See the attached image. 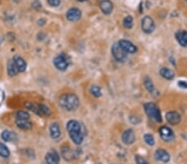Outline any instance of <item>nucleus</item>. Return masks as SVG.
Returning a JSON list of instances; mask_svg holds the SVG:
<instances>
[{
	"label": "nucleus",
	"instance_id": "nucleus-3",
	"mask_svg": "<svg viewBox=\"0 0 187 164\" xmlns=\"http://www.w3.org/2000/svg\"><path fill=\"white\" fill-rule=\"evenodd\" d=\"M144 109L146 114L148 115L150 119L157 122V123H161L162 122V118H161V111L159 108L155 105L154 103L149 102L147 103L144 105Z\"/></svg>",
	"mask_w": 187,
	"mask_h": 164
},
{
	"label": "nucleus",
	"instance_id": "nucleus-5",
	"mask_svg": "<svg viewBox=\"0 0 187 164\" xmlns=\"http://www.w3.org/2000/svg\"><path fill=\"white\" fill-rule=\"evenodd\" d=\"M53 63H54L55 67L57 70L62 71V72L67 70V68L68 67L69 65L68 59H67V57L65 55H59V56H57L54 59V61H53Z\"/></svg>",
	"mask_w": 187,
	"mask_h": 164
},
{
	"label": "nucleus",
	"instance_id": "nucleus-29",
	"mask_svg": "<svg viewBox=\"0 0 187 164\" xmlns=\"http://www.w3.org/2000/svg\"><path fill=\"white\" fill-rule=\"evenodd\" d=\"M144 140L145 142L150 146H153L155 144V139L154 137L150 134V133H147L144 135Z\"/></svg>",
	"mask_w": 187,
	"mask_h": 164
},
{
	"label": "nucleus",
	"instance_id": "nucleus-20",
	"mask_svg": "<svg viewBox=\"0 0 187 164\" xmlns=\"http://www.w3.org/2000/svg\"><path fill=\"white\" fill-rule=\"evenodd\" d=\"M19 71L17 67L16 64L13 60H11L8 63V73L10 76H15L17 74L19 73Z\"/></svg>",
	"mask_w": 187,
	"mask_h": 164
},
{
	"label": "nucleus",
	"instance_id": "nucleus-12",
	"mask_svg": "<svg viewBox=\"0 0 187 164\" xmlns=\"http://www.w3.org/2000/svg\"><path fill=\"white\" fill-rule=\"evenodd\" d=\"M155 158L160 162H168L171 157H170V155L166 150L160 148V149L156 150V152H155Z\"/></svg>",
	"mask_w": 187,
	"mask_h": 164
},
{
	"label": "nucleus",
	"instance_id": "nucleus-27",
	"mask_svg": "<svg viewBox=\"0 0 187 164\" xmlns=\"http://www.w3.org/2000/svg\"><path fill=\"white\" fill-rule=\"evenodd\" d=\"M123 25L126 28L131 29L133 25V19L131 16H126L123 20Z\"/></svg>",
	"mask_w": 187,
	"mask_h": 164
},
{
	"label": "nucleus",
	"instance_id": "nucleus-1",
	"mask_svg": "<svg viewBox=\"0 0 187 164\" xmlns=\"http://www.w3.org/2000/svg\"><path fill=\"white\" fill-rule=\"evenodd\" d=\"M67 129L70 138L75 144L79 145L83 143L84 139V134L79 122L77 120H70L67 124Z\"/></svg>",
	"mask_w": 187,
	"mask_h": 164
},
{
	"label": "nucleus",
	"instance_id": "nucleus-8",
	"mask_svg": "<svg viewBox=\"0 0 187 164\" xmlns=\"http://www.w3.org/2000/svg\"><path fill=\"white\" fill-rule=\"evenodd\" d=\"M66 17L67 20L71 22H76L82 17V12L77 7H72L67 12Z\"/></svg>",
	"mask_w": 187,
	"mask_h": 164
},
{
	"label": "nucleus",
	"instance_id": "nucleus-33",
	"mask_svg": "<svg viewBox=\"0 0 187 164\" xmlns=\"http://www.w3.org/2000/svg\"><path fill=\"white\" fill-rule=\"evenodd\" d=\"M178 86L181 89H187V81H178Z\"/></svg>",
	"mask_w": 187,
	"mask_h": 164
},
{
	"label": "nucleus",
	"instance_id": "nucleus-9",
	"mask_svg": "<svg viewBox=\"0 0 187 164\" xmlns=\"http://www.w3.org/2000/svg\"><path fill=\"white\" fill-rule=\"evenodd\" d=\"M118 43L126 53H135L137 51L136 47L133 43L131 42L130 41L121 40L119 41Z\"/></svg>",
	"mask_w": 187,
	"mask_h": 164
},
{
	"label": "nucleus",
	"instance_id": "nucleus-31",
	"mask_svg": "<svg viewBox=\"0 0 187 164\" xmlns=\"http://www.w3.org/2000/svg\"><path fill=\"white\" fill-rule=\"evenodd\" d=\"M47 2L52 7H57L61 3V1L60 0H47Z\"/></svg>",
	"mask_w": 187,
	"mask_h": 164
},
{
	"label": "nucleus",
	"instance_id": "nucleus-35",
	"mask_svg": "<svg viewBox=\"0 0 187 164\" xmlns=\"http://www.w3.org/2000/svg\"><path fill=\"white\" fill-rule=\"evenodd\" d=\"M13 2H20L22 1V0H12Z\"/></svg>",
	"mask_w": 187,
	"mask_h": 164
},
{
	"label": "nucleus",
	"instance_id": "nucleus-7",
	"mask_svg": "<svg viewBox=\"0 0 187 164\" xmlns=\"http://www.w3.org/2000/svg\"><path fill=\"white\" fill-rule=\"evenodd\" d=\"M159 133H160V135H161V138L163 139L164 141L166 142H171L174 139L175 136H174V133L173 131L171 130V128H168L166 126L161 127L159 130Z\"/></svg>",
	"mask_w": 187,
	"mask_h": 164
},
{
	"label": "nucleus",
	"instance_id": "nucleus-2",
	"mask_svg": "<svg viewBox=\"0 0 187 164\" xmlns=\"http://www.w3.org/2000/svg\"><path fill=\"white\" fill-rule=\"evenodd\" d=\"M59 105L62 109L67 111L76 110L79 106V100L76 95L73 94H65L59 98Z\"/></svg>",
	"mask_w": 187,
	"mask_h": 164
},
{
	"label": "nucleus",
	"instance_id": "nucleus-4",
	"mask_svg": "<svg viewBox=\"0 0 187 164\" xmlns=\"http://www.w3.org/2000/svg\"><path fill=\"white\" fill-rule=\"evenodd\" d=\"M111 53H112L114 58L119 62H125L127 58V53L122 49V47L119 45L118 42L113 44L112 47H111Z\"/></svg>",
	"mask_w": 187,
	"mask_h": 164
},
{
	"label": "nucleus",
	"instance_id": "nucleus-21",
	"mask_svg": "<svg viewBox=\"0 0 187 164\" xmlns=\"http://www.w3.org/2000/svg\"><path fill=\"white\" fill-rule=\"evenodd\" d=\"M3 140H4L5 142H11V141L16 140V134L14 133H13L9 130H4L1 134Z\"/></svg>",
	"mask_w": 187,
	"mask_h": 164
},
{
	"label": "nucleus",
	"instance_id": "nucleus-11",
	"mask_svg": "<svg viewBox=\"0 0 187 164\" xmlns=\"http://www.w3.org/2000/svg\"><path fill=\"white\" fill-rule=\"evenodd\" d=\"M122 142H123L125 144H131L135 142L136 137H135V133L133 132L132 129H127V130H126L125 132L122 134Z\"/></svg>",
	"mask_w": 187,
	"mask_h": 164
},
{
	"label": "nucleus",
	"instance_id": "nucleus-16",
	"mask_svg": "<svg viewBox=\"0 0 187 164\" xmlns=\"http://www.w3.org/2000/svg\"><path fill=\"white\" fill-rule=\"evenodd\" d=\"M176 40L182 47H187V32L179 31L175 34Z\"/></svg>",
	"mask_w": 187,
	"mask_h": 164
},
{
	"label": "nucleus",
	"instance_id": "nucleus-19",
	"mask_svg": "<svg viewBox=\"0 0 187 164\" xmlns=\"http://www.w3.org/2000/svg\"><path fill=\"white\" fill-rule=\"evenodd\" d=\"M17 126L24 130H29L31 129L33 124L29 119H16Z\"/></svg>",
	"mask_w": 187,
	"mask_h": 164
},
{
	"label": "nucleus",
	"instance_id": "nucleus-18",
	"mask_svg": "<svg viewBox=\"0 0 187 164\" xmlns=\"http://www.w3.org/2000/svg\"><path fill=\"white\" fill-rule=\"evenodd\" d=\"M50 135L53 139L59 138L60 134H61V131H60V127L57 123H52L50 125Z\"/></svg>",
	"mask_w": 187,
	"mask_h": 164
},
{
	"label": "nucleus",
	"instance_id": "nucleus-22",
	"mask_svg": "<svg viewBox=\"0 0 187 164\" xmlns=\"http://www.w3.org/2000/svg\"><path fill=\"white\" fill-rule=\"evenodd\" d=\"M160 74L163 78L166 79V80H172L175 76V73L173 72V71H171L169 68H166V67L161 68L160 70Z\"/></svg>",
	"mask_w": 187,
	"mask_h": 164
},
{
	"label": "nucleus",
	"instance_id": "nucleus-15",
	"mask_svg": "<svg viewBox=\"0 0 187 164\" xmlns=\"http://www.w3.org/2000/svg\"><path fill=\"white\" fill-rule=\"evenodd\" d=\"M144 85L146 89H147V91H149L152 95H155V96H157V95H158L159 92L157 91V90L155 88L154 85H153V82H152V81L151 80V78H149V77H146L144 80Z\"/></svg>",
	"mask_w": 187,
	"mask_h": 164
},
{
	"label": "nucleus",
	"instance_id": "nucleus-23",
	"mask_svg": "<svg viewBox=\"0 0 187 164\" xmlns=\"http://www.w3.org/2000/svg\"><path fill=\"white\" fill-rule=\"evenodd\" d=\"M38 109H39V116H50L51 115V110L47 105L40 104L38 105Z\"/></svg>",
	"mask_w": 187,
	"mask_h": 164
},
{
	"label": "nucleus",
	"instance_id": "nucleus-26",
	"mask_svg": "<svg viewBox=\"0 0 187 164\" xmlns=\"http://www.w3.org/2000/svg\"><path fill=\"white\" fill-rule=\"evenodd\" d=\"M25 106L29 109H30L31 111H33V113H35L36 114L39 115V109H38V105H35L32 102H27L25 103Z\"/></svg>",
	"mask_w": 187,
	"mask_h": 164
},
{
	"label": "nucleus",
	"instance_id": "nucleus-34",
	"mask_svg": "<svg viewBox=\"0 0 187 164\" xmlns=\"http://www.w3.org/2000/svg\"><path fill=\"white\" fill-rule=\"evenodd\" d=\"M33 7L34 8H36V9H39L42 7V5H41V3L38 1H35V2H33Z\"/></svg>",
	"mask_w": 187,
	"mask_h": 164
},
{
	"label": "nucleus",
	"instance_id": "nucleus-6",
	"mask_svg": "<svg viewBox=\"0 0 187 164\" xmlns=\"http://www.w3.org/2000/svg\"><path fill=\"white\" fill-rule=\"evenodd\" d=\"M142 28L146 33H152L155 29V22L149 16L143 17L142 21Z\"/></svg>",
	"mask_w": 187,
	"mask_h": 164
},
{
	"label": "nucleus",
	"instance_id": "nucleus-36",
	"mask_svg": "<svg viewBox=\"0 0 187 164\" xmlns=\"http://www.w3.org/2000/svg\"><path fill=\"white\" fill-rule=\"evenodd\" d=\"M78 2H84V1H87V0H77Z\"/></svg>",
	"mask_w": 187,
	"mask_h": 164
},
{
	"label": "nucleus",
	"instance_id": "nucleus-25",
	"mask_svg": "<svg viewBox=\"0 0 187 164\" xmlns=\"http://www.w3.org/2000/svg\"><path fill=\"white\" fill-rule=\"evenodd\" d=\"M90 92L93 95H94L95 97H100L102 95V90L99 86H91Z\"/></svg>",
	"mask_w": 187,
	"mask_h": 164
},
{
	"label": "nucleus",
	"instance_id": "nucleus-37",
	"mask_svg": "<svg viewBox=\"0 0 187 164\" xmlns=\"http://www.w3.org/2000/svg\"><path fill=\"white\" fill-rule=\"evenodd\" d=\"M1 42H2V40H1V37H0V44H1Z\"/></svg>",
	"mask_w": 187,
	"mask_h": 164
},
{
	"label": "nucleus",
	"instance_id": "nucleus-28",
	"mask_svg": "<svg viewBox=\"0 0 187 164\" xmlns=\"http://www.w3.org/2000/svg\"><path fill=\"white\" fill-rule=\"evenodd\" d=\"M16 119H29V113H27L25 111H18L15 114Z\"/></svg>",
	"mask_w": 187,
	"mask_h": 164
},
{
	"label": "nucleus",
	"instance_id": "nucleus-17",
	"mask_svg": "<svg viewBox=\"0 0 187 164\" xmlns=\"http://www.w3.org/2000/svg\"><path fill=\"white\" fill-rule=\"evenodd\" d=\"M13 60L14 61L15 64H16L17 67H18V69H19V72H23L26 70V67H27L26 62H25V61H24V60L20 56L16 55V56L13 57Z\"/></svg>",
	"mask_w": 187,
	"mask_h": 164
},
{
	"label": "nucleus",
	"instance_id": "nucleus-24",
	"mask_svg": "<svg viewBox=\"0 0 187 164\" xmlns=\"http://www.w3.org/2000/svg\"><path fill=\"white\" fill-rule=\"evenodd\" d=\"M10 155V152L7 146L0 143V156L3 157H8Z\"/></svg>",
	"mask_w": 187,
	"mask_h": 164
},
{
	"label": "nucleus",
	"instance_id": "nucleus-13",
	"mask_svg": "<svg viewBox=\"0 0 187 164\" xmlns=\"http://www.w3.org/2000/svg\"><path fill=\"white\" fill-rule=\"evenodd\" d=\"M45 161L47 164H58L59 155L55 150H52L47 153L45 157Z\"/></svg>",
	"mask_w": 187,
	"mask_h": 164
},
{
	"label": "nucleus",
	"instance_id": "nucleus-14",
	"mask_svg": "<svg viewBox=\"0 0 187 164\" xmlns=\"http://www.w3.org/2000/svg\"><path fill=\"white\" fill-rule=\"evenodd\" d=\"M99 6L102 12L106 15L111 14L112 10H113V5L110 0H102L100 2Z\"/></svg>",
	"mask_w": 187,
	"mask_h": 164
},
{
	"label": "nucleus",
	"instance_id": "nucleus-32",
	"mask_svg": "<svg viewBox=\"0 0 187 164\" xmlns=\"http://www.w3.org/2000/svg\"><path fill=\"white\" fill-rule=\"evenodd\" d=\"M136 162H137V164H149L146 160L141 156H136Z\"/></svg>",
	"mask_w": 187,
	"mask_h": 164
},
{
	"label": "nucleus",
	"instance_id": "nucleus-10",
	"mask_svg": "<svg viewBox=\"0 0 187 164\" xmlns=\"http://www.w3.org/2000/svg\"><path fill=\"white\" fill-rule=\"evenodd\" d=\"M166 119L169 124L175 125L178 124L181 120V117L177 112L175 111H170L166 114Z\"/></svg>",
	"mask_w": 187,
	"mask_h": 164
},
{
	"label": "nucleus",
	"instance_id": "nucleus-30",
	"mask_svg": "<svg viewBox=\"0 0 187 164\" xmlns=\"http://www.w3.org/2000/svg\"><path fill=\"white\" fill-rule=\"evenodd\" d=\"M62 155H63L64 158L67 161H70V157H71V159H73V153L72 152L71 150L69 148H66V151L64 149H62Z\"/></svg>",
	"mask_w": 187,
	"mask_h": 164
}]
</instances>
